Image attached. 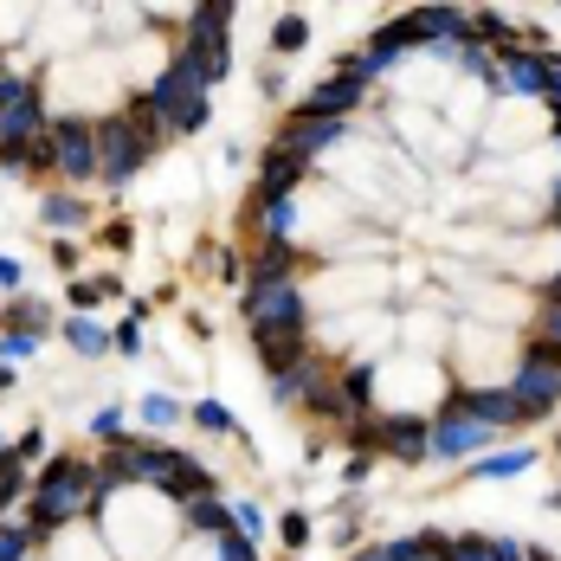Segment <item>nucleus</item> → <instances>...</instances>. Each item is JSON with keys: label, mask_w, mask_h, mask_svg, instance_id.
I'll list each match as a JSON object with an SVG mask.
<instances>
[{"label": "nucleus", "mask_w": 561, "mask_h": 561, "mask_svg": "<svg viewBox=\"0 0 561 561\" xmlns=\"http://www.w3.org/2000/svg\"><path fill=\"white\" fill-rule=\"evenodd\" d=\"M53 265L58 272H78V245H71V239H58L53 245Z\"/></svg>", "instance_id": "nucleus-34"}, {"label": "nucleus", "mask_w": 561, "mask_h": 561, "mask_svg": "<svg viewBox=\"0 0 561 561\" xmlns=\"http://www.w3.org/2000/svg\"><path fill=\"white\" fill-rule=\"evenodd\" d=\"M348 561H393V556H388V549H355Z\"/></svg>", "instance_id": "nucleus-40"}, {"label": "nucleus", "mask_w": 561, "mask_h": 561, "mask_svg": "<svg viewBox=\"0 0 561 561\" xmlns=\"http://www.w3.org/2000/svg\"><path fill=\"white\" fill-rule=\"evenodd\" d=\"M355 529H362V510H348V516H342L336 529H330V542H336V549H348V542H355Z\"/></svg>", "instance_id": "nucleus-32"}, {"label": "nucleus", "mask_w": 561, "mask_h": 561, "mask_svg": "<svg viewBox=\"0 0 561 561\" xmlns=\"http://www.w3.org/2000/svg\"><path fill=\"white\" fill-rule=\"evenodd\" d=\"M111 478H104V465H91V458H53L46 471H39V484H33V536L39 542H53L65 536L78 516H98V510L111 504Z\"/></svg>", "instance_id": "nucleus-1"}, {"label": "nucleus", "mask_w": 561, "mask_h": 561, "mask_svg": "<svg viewBox=\"0 0 561 561\" xmlns=\"http://www.w3.org/2000/svg\"><path fill=\"white\" fill-rule=\"evenodd\" d=\"M362 98H368V84H362V78H336V71H330V78H323L317 91H304V98H297V116L348 123V116L362 111Z\"/></svg>", "instance_id": "nucleus-10"}, {"label": "nucleus", "mask_w": 561, "mask_h": 561, "mask_svg": "<svg viewBox=\"0 0 561 561\" xmlns=\"http://www.w3.org/2000/svg\"><path fill=\"white\" fill-rule=\"evenodd\" d=\"M536 342L561 348V304H542V310H536Z\"/></svg>", "instance_id": "nucleus-30"}, {"label": "nucleus", "mask_w": 561, "mask_h": 561, "mask_svg": "<svg viewBox=\"0 0 561 561\" xmlns=\"http://www.w3.org/2000/svg\"><path fill=\"white\" fill-rule=\"evenodd\" d=\"M181 523H187L194 536H214V542H220L226 529H232V504H220V497H194V504L181 510Z\"/></svg>", "instance_id": "nucleus-18"}, {"label": "nucleus", "mask_w": 561, "mask_h": 561, "mask_svg": "<svg viewBox=\"0 0 561 561\" xmlns=\"http://www.w3.org/2000/svg\"><path fill=\"white\" fill-rule=\"evenodd\" d=\"M0 330H26V336H53V304H39V297H13L7 310H0Z\"/></svg>", "instance_id": "nucleus-17"}, {"label": "nucleus", "mask_w": 561, "mask_h": 561, "mask_svg": "<svg viewBox=\"0 0 561 561\" xmlns=\"http://www.w3.org/2000/svg\"><path fill=\"white\" fill-rule=\"evenodd\" d=\"M46 348V336H26V330H0V368H20Z\"/></svg>", "instance_id": "nucleus-24"}, {"label": "nucleus", "mask_w": 561, "mask_h": 561, "mask_svg": "<svg viewBox=\"0 0 561 561\" xmlns=\"http://www.w3.org/2000/svg\"><path fill=\"white\" fill-rule=\"evenodd\" d=\"M407 53H420V39H413V26H407V20H393V26H381V33L362 46V78L375 84V78H381V71H393Z\"/></svg>", "instance_id": "nucleus-15"}, {"label": "nucleus", "mask_w": 561, "mask_h": 561, "mask_svg": "<svg viewBox=\"0 0 561 561\" xmlns=\"http://www.w3.org/2000/svg\"><path fill=\"white\" fill-rule=\"evenodd\" d=\"M556 458H561V439H556Z\"/></svg>", "instance_id": "nucleus-44"}, {"label": "nucleus", "mask_w": 561, "mask_h": 561, "mask_svg": "<svg viewBox=\"0 0 561 561\" xmlns=\"http://www.w3.org/2000/svg\"><path fill=\"white\" fill-rule=\"evenodd\" d=\"M510 393H516V407H523V420L536 426V420H549L561 407V348L549 342H529L523 355H516V368H510Z\"/></svg>", "instance_id": "nucleus-5"}, {"label": "nucleus", "mask_w": 561, "mask_h": 561, "mask_svg": "<svg viewBox=\"0 0 561 561\" xmlns=\"http://www.w3.org/2000/svg\"><path fill=\"white\" fill-rule=\"evenodd\" d=\"M451 407H465L471 420H484L491 433H510V426H529L523 420V407H516V393L510 388H458L451 393Z\"/></svg>", "instance_id": "nucleus-13"}, {"label": "nucleus", "mask_w": 561, "mask_h": 561, "mask_svg": "<svg viewBox=\"0 0 561 561\" xmlns=\"http://www.w3.org/2000/svg\"><path fill=\"white\" fill-rule=\"evenodd\" d=\"M368 471H375V458H362V451H355V458L342 465V484H368Z\"/></svg>", "instance_id": "nucleus-33"}, {"label": "nucleus", "mask_w": 561, "mask_h": 561, "mask_svg": "<svg viewBox=\"0 0 561 561\" xmlns=\"http://www.w3.org/2000/svg\"><path fill=\"white\" fill-rule=\"evenodd\" d=\"M549 220L561 226V181H556V187H549Z\"/></svg>", "instance_id": "nucleus-39"}, {"label": "nucleus", "mask_w": 561, "mask_h": 561, "mask_svg": "<svg viewBox=\"0 0 561 561\" xmlns=\"http://www.w3.org/2000/svg\"><path fill=\"white\" fill-rule=\"evenodd\" d=\"M0 290H13V297H20V265H13V259H0Z\"/></svg>", "instance_id": "nucleus-36"}, {"label": "nucleus", "mask_w": 561, "mask_h": 561, "mask_svg": "<svg viewBox=\"0 0 561 561\" xmlns=\"http://www.w3.org/2000/svg\"><path fill=\"white\" fill-rule=\"evenodd\" d=\"M542 104H549V116L561 123V65H556V78H549V98H542Z\"/></svg>", "instance_id": "nucleus-38"}, {"label": "nucleus", "mask_w": 561, "mask_h": 561, "mask_svg": "<svg viewBox=\"0 0 561 561\" xmlns=\"http://www.w3.org/2000/svg\"><path fill=\"white\" fill-rule=\"evenodd\" d=\"M46 446V439H39V433H20V446H13V458H20V465H26V458H33V451Z\"/></svg>", "instance_id": "nucleus-37"}, {"label": "nucleus", "mask_w": 561, "mask_h": 561, "mask_svg": "<svg viewBox=\"0 0 561 561\" xmlns=\"http://www.w3.org/2000/svg\"><path fill=\"white\" fill-rule=\"evenodd\" d=\"M549 142H556V149H561V123H556V129H549Z\"/></svg>", "instance_id": "nucleus-42"}, {"label": "nucleus", "mask_w": 561, "mask_h": 561, "mask_svg": "<svg viewBox=\"0 0 561 561\" xmlns=\"http://www.w3.org/2000/svg\"><path fill=\"white\" fill-rule=\"evenodd\" d=\"M0 84H7V65H0Z\"/></svg>", "instance_id": "nucleus-43"}, {"label": "nucleus", "mask_w": 561, "mask_h": 561, "mask_svg": "<svg viewBox=\"0 0 561 561\" xmlns=\"http://www.w3.org/2000/svg\"><path fill=\"white\" fill-rule=\"evenodd\" d=\"M342 136H348V123H323V116H297L290 111V123H284V149L290 156H304V162H317L323 149H342Z\"/></svg>", "instance_id": "nucleus-14"}, {"label": "nucleus", "mask_w": 561, "mask_h": 561, "mask_svg": "<svg viewBox=\"0 0 561 561\" xmlns=\"http://www.w3.org/2000/svg\"><path fill=\"white\" fill-rule=\"evenodd\" d=\"M91 433H98L104 446H123V407H98V413H91Z\"/></svg>", "instance_id": "nucleus-27"}, {"label": "nucleus", "mask_w": 561, "mask_h": 561, "mask_svg": "<svg viewBox=\"0 0 561 561\" xmlns=\"http://www.w3.org/2000/svg\"><path fill=\"white\" fill-rule=\"evenodd\" d=\"M239 317H245L252 342H304L310 336V297H304V284L245 290L239 297Z\"/></svg>", "instance_id": "nucleus-4"}, {"label": "nucleus", "mask_w": 561, "mask_h": 561, "mask_svg": "<svg viewBox=\"0 0 561 561\" xmlns=\"http://www.w3.org/2000/svg\"><path fill=\"white\" fill-rule=\"evenodd\" d=\"M491 439L497 433L484 420H471L465 407H451V400L433 413V465H478L491 451Z\"/></svg>", "instance_id": "nucleus-7"}, {"label": "nucleus", "mask_w": 561, "mask_h": 561, "mask_svg": "<svg viewBox=\"0 0 561 561\" xmlns=\"http://www.w3.org/2000/svg\"><path fill=\"white\" fill-rule=\"evenodd\" d=\"M297 272H304V245H284V239H259V252H252V272H245V290L297 284Z\"/></svg>", "instance_id": "nucleus-12"}, {"label": "nucleus", "mask_w": 561, "mask_h": 561, "mask_svg": "<svg viewBox=\"0 0 561 561\" xmlns=\"http://www.w3.org/2000/svg\"><path fill=\"white\" fill-rule=\"evenodd\" d=\"M304 174H310V162H304V156H290L284 142H272V149H265V162H259L252 194H259V201H290V194H304Z\"/></svg>", "instance_id": "nucleus-11"}, {"label": "nucleus", "mask_w": 561, "mask_h": 561, "mask_svg": "<svg viewBox=\"0 0 561 561\" xmlns=\"http://www.w3.org/2000/svg\"><path fill=\"white\" fill-rule=\"evenodd\" d=\"M111 336H116L123 355H136V348H142V330H136V323H123V330H111Z\"/></svg>", "instance_id": "nucleus-35"}, {"label": "nucleus", "mask_w": 561, "mask_h": 561, "mask_svg": "<svg viewBox=\"0 0 561 561\" xmlns=\"http://www.w3.org/2000/svg\"><path fill=\"white\" fill-rule=\"evenodd\" d=\"M46 98H39V84H26V78H7L0 84V149H33V142H46Z\"/></svg>", "instance_id": "nucleus-6"}, {"label": "nucleus", "mask_w": 561, "mask_h": 561, "mask_svg": "<svg viewBox=\"0 0 561 561\" xmlns=\"http://www.w3.org/2000/svg\"><path fill=\"white\" fill-rule=\"evenodd\" d=\"M523 471H536V446H491L478 465H465L471 484H504V478H523Z\"/></svg>", "instance_id": "nucleus-16"}, {"label": "nucleus", "mask_w": 561, "mask_h": 561, "mask_svg": "<svg viewBox=\"0 0 561 561\" xmlns=\"http://www.w3.org/2000/svg\"><path fill=\"white\" fill-rule=\"evenodd\" d=\"M491 556L497 561H529L536 556V542H523V536H491Z\"/></svg>", "instance_id": "nucleus-31"}, {"label": "nucleus", "mask_w": 561, "mask_h": 561, "mask_svg": "<svg viewBox=\"0 0 561 561\" xmlns=\"http://www.w3.org/2000/svg\"><path fill=\"white\" fill-rule=\"evenodd\" d=\"M561 53L549 46H516L510 58H497V98H516V104H542L549 98V78H556Z\"/></svg>", "instance_id": "nucleus-8"}, {"label": "nucleus", "mask_w": 561, "mask_h": 561, "mask_svg": "<svg viewBox=\"0 0 561 561\" xmlns=\"http://www.w3.org/2000/svg\"><path fill=\"white\" fill-rule=\"evenodd\" d=\"M272 53L278 58L310 53V20H304V13H278V26H272Z\"/></svg>", "instance_id": "nucleus-21"}, {"label": "nucleus", "mask_w": 561, "mask_h": 561, "mask_svg": "<svg viewBox=\"0 0 561 561\" xmlns=\"http://www.w3.org/2000/svg\"><path fill=\"white\" fill-rule=\"evenodd\" d=\"M136 420L162 433V426H174V420H181V400H174V393H142V400H136Z\"/></svg>", "instance_id": "nucleus-23"}, {"label": "nucleus", "mask_w": 561, "mask_h": 561, "mask_svg": "<svg viewBox=\"0 0 561 561\" xmlns=\"http://www.w3.org/2000/svg\"><path fill=\"white\" fill-rule=\"evenodd\" d=\"M53 169L65 181H91L98 174V123L91 116H53Z\"/></svg>", "instance_id": "nucleus-9"}, {"label": "nucleus", "mask_w": 561, "mask_h": 561, "mask_svg": "<svg viewBox=\"0 0 561 561\" xmlns=\"http://www.w3.org/2000/svg\"><path fill=\"white\" fill-rule=\"evenodd\" d=\"M207 91H214V84H207V78H201V71L187 65V58L174 53L169 65H162L156 78H149V91H142L136 104L156 116L162 129H174V136H194V129H207V116H214Z\"/></svg>", "instance_id": "nucleus-2"}, {"label": "nucleus", "mask_w": 561, "mask_h": 561, "mask_svg": "<svg viewBox=\"0 0 561 561\" xmlns=\"http://www.w3.org/2000/svg\"><path fill=\"white\" fill-rule=\"evenodd\" d=\"M156 136H162V123L142 111L136 98H129V111L123 116H104V123H98V181L123 187L129 174L156 156Z\"/></svg>", "instance_id": "nucleus-3"}, {"label": "nucleus", "mask_w": 561, "mask_h": 561, "mask_svg": "<svg viewBox=\"0 0 561 561\" xmlns=\"http://www.w3.org/2000/svg\"><path fill=\"white\" fill-rule=\"evenodd\" d=\"M310 536H317V523H310L304 510H284V516H278V542L290 549V556H297V549H304Z\"/></svg>", "instance_id": "nucleus-26"}, {"label": "nucleus", "mask_w": 561, "mask_h": 561, "mask_svg": "<svg viewBox=\"0 0 561 561\" xmlns=\"http://www.w3.org/2000/svg\"><path fill=\"white\" fill-rule=\"evenodd\" d=\"M65 342H71L84 362H98L104 348H116V336L104 330V323H98V317H71V323H65Z\"/></svg>", "instance_id": "nucleus-20"}, {"label": "nucleus", "mask_w": 561, "mask_h": 561, "mask_svg": "<svg viewBox=\"0 0 561 561\" xmlns=\"http://www.w3.org/2000/svg\"><path fill=\"white\" fill-rule=\"evenodd\" d=\"M33 549H39V536L26 523H0V561H33Z\"/></svg>", "instance_id": "nucleus-25"}, {"label": "nucleus", "mask_w": 561, "mask_h": 561, "mask_svg": "<svg viewBox=\"0 0 561 561\" xmlns=\"http://www.w3.org/2000/svg\"><path fill=\"white\" fill-rule=\"evenodd\" d=\"M220 561H259V542H252V536H239V529H226V536H220Z\"/></svg>", "instance_id": "nucleus-29"}, {"label": "nucleus", "mask_w": 561, "mask_h": 561, "mask_svg": "<svg viewBox=\"0 0 561 561\" xmlns=\"http://www.w3.org/2000/svg\"><path fill=\"white\" fill-rule=\"evenodd\" d=\"M542 304H561V272L549 278V297H542Z\"/></svg>", "instance_id": "nucleus-41"}, {"label": "nucleus", "mask_w": 561, "mask_h": 561, "mask_svg": "<svg viewBox=\"0 0 561 561\" xmlns=\"http://www.w3.org/2000/svg\"><path fill=\"white\" fill-rule=\"evenodd\" d=\"M187 420H194L201 433H220V439H239V420L226 413V400H214V393H207V400H194V407H187Z\"/></svg>", "instance_id": "nucleus-22"}, {"label": "nucleus", "mask_w": 561, "mask_h": 561, "mask_svg": "<svg viewBox=\"0 0 561 561\" xmlns=\"http://www.w3.org/2000/svg\"><path fill=\"white\" fill-rule=\"evenodd\" d=\"M39 220L53 226V232H78V226L91 220V201H78V194H46V201H39Z\"/></svg>", "instance_id": "nucleus-19"}, {"label": "nucleus", "mask_w": 561, "mask_h": 561, "mask_svg": "<svg viewBox=\"0 0 561 561\" xmlns=\"http://www.w3.org/2000/svg\"><path fill=\"white\" fill-rule=\"evenodd\" d=\"M451 561H497L491 536H451Z\"/></svg>", "instance_id": "nucleus-28"}]
</instances>
